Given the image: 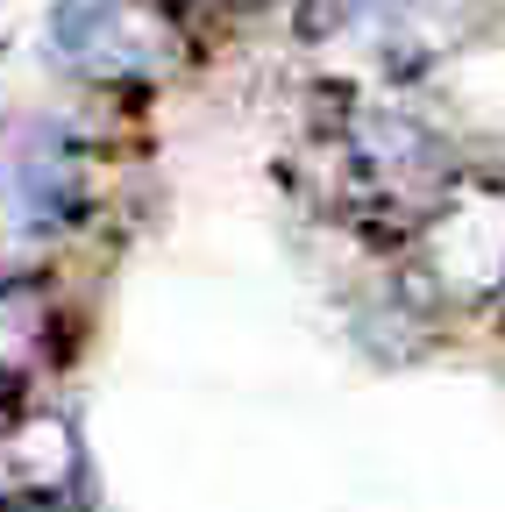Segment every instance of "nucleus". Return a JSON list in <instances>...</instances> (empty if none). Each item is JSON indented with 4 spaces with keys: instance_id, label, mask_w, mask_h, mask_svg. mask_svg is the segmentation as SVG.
I'll list each match as a JSON object with an SVG mask.
<instances>
[{
    "instance_id": "1",
    "label": "nucleus",
    "mask_w": 505,
    "mask_h": 512,
    "mask_svg": "<svg viewBox=\"0 0 505 512\" xmlns=\"http://www.w3.org/2000/svg\"><path fill=\"white\" fill-rule=\"evenodd\" d=\"M463 178L449 136L399 107V100H370V93H335V107L313 121L306 136V185L321 214L342 228H363L377 242H413L434 200Z\"/></svg>"
},
{
    "instance_id": "2",
    "label": "nucleus",
    "mask_w": 505,
    "mask_h": 512,
    "mask_svg": "<svg viewBox=\"0 0 505 512\" xmlns=\"http://www.w3.org/2000/svg\"><path fill=\"white\" fill-rule=\"evenodd\" d=\"M491 0H306L299 36L342 50L377 79H420L491 29Z\"/></svg>"
},
{
    "instance_id": "3",
    "label": "nucleus",
    "mask_w": 505,
    "mask_h": 512,
    "mask_svg": "<svg viewBox=\"0 0 505 512\" xmlns=\"http://www.w3.org/2000/svg\"><path fill=\"white\" fill-rule=\"evenodd\" d=\"M413 249V292L434 306H498L505 299V178L470 171L434 200Z\"/></svg>"
},
{
    "instance_id": "4",
    "label": "nucleus",
    "mask_w": 505,
    "mask_h": 512,
    "mask_svg": "<svg viewBox=\"0 0 505 512\" xmlns=\"http://www.w3.org/2000/svg\"><path fill=\"white\" fill-rule=\"evenodd\" d=\"M50 50L86 86L150 93L164 72H178L185 29H178L171 0H57L50 8Z\"/></svg>"
},
{
    "instance_id": "5",
    "label": "nucleus",
    "mask_w": 505,
    "mask_h": 512,
    "mask_svg": "<svg viewBox=\"0 0 505 512\" xmlns=\"http://www.w3.org/2000/svg\"><path fill=\"white\" fill-rule=\"evenodd\" d=\"M100 192L93 150L72 136L65 121H29L0 143V221L8 235H79Z\"/></svg>"
},
{
    "instance_id": "6",
    "label": "nucleus",
    "mask_w": 505,
    "mask_h": 512,
    "mask_svg": "<svg viewBox=\"0 0 505 512\" xmlns=\"http://www.w3.org/2000/svg\"><path fill=\"white\" fill-rule=\"evenodd\" d=\"M86 484L79 420L57 406H22L0 420V512H72Z\"/></svg>"
},
{
    "instance_id": "7",
    "label": "nucleus",
    "mask_w": 505,
    "mask_h": 512,
    "mask_svg": "<svg viewBox=\"0 0 505 512\" xmlns=\"http://www.w3.org/2000/svg\"><path fill=\"white\" fill-rule=\"evenodd\" d=\"M50 342H57V299L22 271H0V392L36 370Z\"/></svg>"
},
{
    "instance_id": "8",
    "label": "nucleus",
    "mask_w": 505,
    "mask_h": 512,
    "mask_svg": "<svg viewBox=\"0 0 505 512\" xmlns=\"http://www.w3.org/2000/svg\"><path fill=\"white\" fill-rule=\"evenodd\" d=\"M207 8H235L242 15V8H271V0H207Z\"/></svg>"
}]
</instances>
